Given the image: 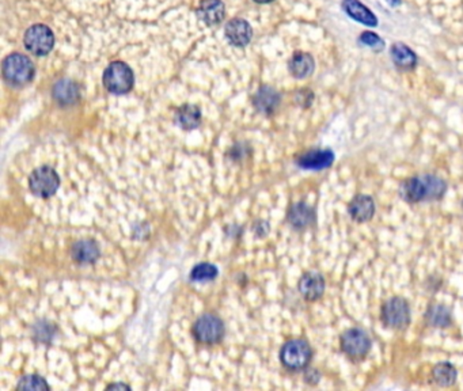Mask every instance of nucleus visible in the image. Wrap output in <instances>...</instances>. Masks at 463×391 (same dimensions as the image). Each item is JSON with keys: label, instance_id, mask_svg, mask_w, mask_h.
<instances>
[{"label": "nucleus", "instance_id": "14", "mask_svg": "<svg viewBox=\"0 0 463 391\" xmlns=\"http://www.w3.org/2000/svg\"><path fill=\"white\" fill-rule=\"evenodd\" d=\"M348 212L353 220L359 223L368 221L375 214V202L367 194H358L348 204Z\"/></svg>", "mask_w": 463, "mask_h": 391}, {"label": "nucleus", "instance_id": "8", "mask_svg": "<svg viewBox=\"0 0 463 391\" xmlns=\"http://www.w3.org/2000/svg\"><path fill=\"white\" fill-rule=\"evenodd\" d=\"M340 345L341 350L348 358L353 360H360L368 355L373 343L367 332H364L360 328H353L341 335Z\"/></svg>", "mask_w": 463, "mask_h": 391}, {"label": "nucleus", "instance_id": "31", "mask_svg": "<svg viewBox=\"0 0 463 391\" xmlns=\"http://www.w3.org/2000/svg\"><path fill=\"white\" fill-rule=\"evenodd\" d=\"M109 389H130V386H127V385H110V386H108V390Z\"/></svg>", "mask_w": 463, "mask_h": 391}, {"label": "nucleus", "instance_id": "2", "mask_svg": "<svg viewBox=\"0 0 463 391\" xmlns=\"http://www.w3.org/2000/svg\"><path fill=\"white\" fill-rule=\"evenodd\" d=\"M1 73L9 85L22 87L33 80L36 70L33 61L28 56L21 53H11L3 60Z\"/></svg>", "mask_w": 463, "mask_h": 391}, {"label": "nucleus", "instance_id": "33", "mask_svg": "<svg viewBox=\"0 0 463 391\" xmlns=\"http://www.w3.org/2000/svg\"><path fill=\"white\" fill-rule=\"evenodd\" d=\"M256 3H261V4H265V3H271V1H274V0H254Z\"/></svg>", "mask_w": 463, "mask_h": 391}, {"label": "nucleus", "instance_id": "7", "mask_svg": "<svg viewBox=\"0 0 463 391\" xmlns=\"http://www.w3.org/2000/svg\"><path fill=\"white\" fill-rule=\"evenodd\" d=\"M380 318L390 329H404L410 322V307L404 298L394 296L382 306Z\"/></svg>", "mask_w": 463, "mask_h": 391}, {"label": "nucleus", "instance_id": "24", "mask_svg": "<svg viewBox=\"0 0 463 391\" xmlns=\"http://www.w3.org/2000/svg\"><path fill=\"white\" fill-rule=\"evenodd\" d=\"M427 320L434 328H449L452 322L451 311L443 304H434L427 311Z\"/></svg>", "mask_w": 463, "mask_h": 391}, {"label": "nucleus", "instance_id": "21", "mask_svg": "<svg viewBox=\"0 0 463 391\" xmlns=\"http://www.w3.org/2000/svg\"><path fill=\"white\" fill-rule=\"evenodd\" d=\"M390 53L392 63L401 70L409 71V70H413L417 66L416 53L410 48H407L405 43H394L391 46Z\"/></svg>", "mask_w": 463, "mask_h": 391}, {"label": "nucleus", "instance_id": "1", "mask_svg": "<svg viewBox=\"0 0 463 391\" xmlns=\"http://www.w3.org/2000/svg\"><path fill=\"white\" fill-rule=\"evenodd\" d=\"M446 190L447 184L444 179L432 174H424L404 181L400 188V194L407 203L416 204L440 200Z\"/></svg>", "mask_w": 463, "mask_h": 391}, {"label": "nucleus", "instance_id": "29", "mask_svg": "<svg viewBox=\"0 0 463 391\" xmlns=\"http://www.w3.org/2000/svg\"><path fill=\"white\" fill-rule=\"evenodd\" d=\"M254 232H256L257 236L264 238L269 232V224L266 221H262V220L257 221L256 226H254Z\"/></svg>", "mask_w": 463, "mask_h": 391}, {"label": "nucleus", "instance_id": "5", "mask_svg": "<svg viewBox=\"0 0 463 391\" xmlns=\"http://www.w3.org/2000/svg\"><path fill=\"white\" fill-rule=\"evenodd\" d=\"M192 333L200 344L215 345L223 340L226 328L223 320L217 316L204 314L193 323Z\"/></svg>", "mask_w": 463, "mask_h": 391}, {"label": "nucleus", "instance_id": "11", "mask_svg": "<svg viewBox=\"0 0 463 391\" xmlns=\"http://www.w3.org/2000/svg\"><path fill=\"white\" fill-rule=\"evenodd\" d=\"M317 212L316 209L304 202L292 204L287 212V220L293 229L304 230L316 223Z\"/></svg>", "mask_w": 463, "mask_h": 391}, {"label": "nucleus", "instance_id": "34", "mask_svg": "<svg viewBox=\"0 0 463 391\" xmlns=\"http://www.w3.org/2000/svg\"><path fill=\"white\" fill-rule=\"evenodd\" d=\"M462 207H463V203H462Z\"/></svg>", "mask_w": 463, "mask_h": 391}, {"label": "nucleus", "instance_id": "30", "mask_svg": "<svg viewBox=\"0 0 463 391\" xmlns=\"http://www.w3.org/2000/svg\"><path fill=\"white\" fill-rule=\"evenodd\" d=\"M310 379H313V383H317L319 380V374L316 370H310L306 375V382H310Z\"/></svg>", "mask_w": 463, "mask_h": 391}, {"label": "nucleus", "instance_id": "6", "mask_svg": "<svg viewBox=\"0 0 463 391\" xmlns=\"http://www.w3.org/2000/svg\"><path fill=\"white\" fill-rule=\"evenodd\" d=\"M58 187H60V177L58 172L51 166L37 167L30 174V192L40 199L52 197L58 192Z\"/></svg>", "mask_w": 463, "mask_h": 391}, {"label": "nucleus", "instance_id": "32", "mask_svg": "<svg viewBox=\"0 0 463 391\" xmlns=\"http://www.w3.org/2000/svg\"><path fill=\"white\" fill-rule=\"evenodd\" d=\"M386 1L390 4L391 7H397L401 4V0H386Z\"/></svg>", "mask_w": 463, "mask_h": 391}, {"label": "nucleus", "instance_id": "12", "mask_svg": "<svg viewBox=\"0 0 463 391\" xmlns=\"http://www.w3.org/2000/svg\"><path fill=\"white\" fill-rule=\"evenodd\" d=\"M298 288L306 301L316 302L319 298H322L326 288V283L323 276L318 272H307L301 277Z\"/></svg>", "mask_w": 463, "mask_h": 391}, {"label": "nucleus", "instance_id": "17", "mask_svg": "<svg viewBox=\"0 0 463 391\" xmlns=\"http://www.w3.org/2000/svg\"><path fill=\"white\" fill-rule=\"evenodd\" d=\"M52 97L60 106H73L80 98L79 86L71 79H61L53 86Z\"/></svg>", "mask_w": 463, "mask_h": 391}, {"label": "nucleus", "instance_id": "9", "mask_svg": "<svg viewBox=\"0 0 463 391\" xmlns=\"http://www.w3.org/2000/svg\"><path fill=\"white\" fill-rule=\"evenodd\" d=\"M24 43L30 53L46 56L55 46V36L46 25H34L26 30Z\"/></svg>", "mask_w": 463, "mask_h": 391}, {"label": "nucleus", "instance_id": "10", "mask_svg": "<svg viewBox=\"0 0 463 391\" xmlns=\"http://www.w3.org/2000/svg\"><path fill=\"white\" fill-rule=\"evenodd\" d=\"M334 154L332 150L325 148H314L303 152L298 160L296 165L303 170H323L333 165Z\"/></svg>", "mask_w": 463, "mask_h": 391}, {"label": "nucleus", "instance_id": "19", "mask_svg": "<svg viewBox=\"0 0 463 391\" xmlns=\"http://www.w3.org/2000/svg\"><path fill=\"white\" fill-rule=\"evenodd\" d=\"M253 105L262 115H272L280 105V94L274 87L262 86L254 94Z\"/></svg>", "mask_w": 463, "mask_h": 391}, {"label": "nucleus", "instance_id": "3", "mask_svg": "<svg viewBox=\"0 0 463 391\" xmlns=\"http://www.w3.org/2000/svg\"><path fill=\"white\" fill-rule=\"evenodd\" d=\"M313 358V349L303 338L287 341L280 350V362L291 371L304 370Z\"/></svg>", "mask_w": 463, "mask_h": 391}, {"label": "nucleus", "instance_id": "18", "mask_svg": "<svg viewBox=\"0 0 463 391\" xmlns=\"http://www.w3.org/2000/svg\"><path fill=\"white\" fill-rule=\"evenodd\" d=\"M343 9H344L345 14L349 18H352L353 21L363 24L365 26H370V28L378 26V18L375 14L368 7L362 4L359 0H344Z\"/></svg>", "mask_w": 463, "mask_h": 391}, {"label": "nucleus", "instance_id": "4", "mask_svg": "<svg viewBox=\"0 0 463 391\" xmlns=\"http://www.w3.org/2000/svg\"><path fill=\"white\" fill-rule=\"evenodd\" d=\"M135 83L133 71L124 61H113L103 73V86L112 94L123 95L130 93Z\"/></svg>", "mask_w": 463, "mask_h": 391}, {"label": "nucleus", "instance_id": "28", "mask_svg": "<svg viewBox=\"0 0 463 391\" xmlns=\"http://www.w3.org/2000/svg\"><path fill=\"white\" fill-rule=\"evenodd\" d=\"M359 41L364 43L365 46H370L371 49H374L377 52H380L385 48V41L378 34L373 33V31H364L362 36H360Z\"/></svg>", "mask_w": 463, "mask_h": 391}, {"label": "nucleus", "instance_id": "20", "mask_svg": "<svg viewBox=\"0 0 463 391\" xmlns=\"http://www.w3.org/2000/svg\"><path fill=\"white\" fill-rule=\"evenodd\" d=\"M202 110L199 106L187 103L177 109L174 121L175 124L185 130H196L202 124Z\"/></svg>", "mask_w": 463, "mask_h": 391}, {"label": "nucleus", "instance_id": "26", "mask_svg": "<svg viewBox=\"0 0 463 391\" xmlns=\"http://www.w3.org/2000/svg\"><path fill=\"white\" fill-rule=\"evenodd\" d=\"M58 333V326L49 320H38L33 326V337L34 340L48 344L51 343Z\"/></svg>", "mask_w": 463, "mask_h": 391}, {"label": "nucleus", "instance_id": "25", "mask_svg": "<svg viewBox=\"0 0 463 391\" xmlns=\"http://www.w3.org/2000/svg\"><path fill=\"white\" fill-rule=\"evenodd\" d=\"M219 275V269L214 264L209 262H202L196 265L190 272V280L194 283H208L217 278Z\"/></svg>", "mask_w": 463, "mask_h": 391}, {"label": "nucleus", "instance_id": "13", "mask_svg": "<svg viewBox=\"0 0 463 391\" xmlns=\"http://www.w3.org/2000/svg\"><path fill=\"white\" fill-rule=\"evenodd\" d=\"M197 16L208 26H217L226 16V7L222 0H202L197 9Z\"/></svg>", "mask_w": 463, "mask_h": 391}, {"label": "nucleus", "instance_id": "27", "mask_svg": "<svg viewBox=\"0 0 463 391\" xmlns=\"http://www.w3.org/2000/svg\"><path fill=\"white\" fill-rule=\"evenodd\" d=\"M16 390H34V391H48L51 390V386L45 380V377L40 375H25L18 380Z\"/></svg>", "mask_w": 463, "mask_h": 391}, {"label": "nucleus", "instance_id": "16", "mask_svg": "<svg viewBox=\"0 0 463 391\" xmlns=\"http://www.w3.org/2000/svg\"><path fill=\"white\" fill-rule=\"evenodd\" d=\"M226 37L234 46H246L253 37V30L245 19L234 18L226 25Z\"/></svg>", "mask_w": 463, "mask_h": 391}, {"label": "nucleus", "instance_id": "15", "mask_svg": "<svg viewBox=\"0 0 463 391\" xmlns=\"http://www.w3.org/2000/svg\"><path fill=\"white\" fill-rule=\"evenodd\" d=\"M100 246L94 239H80L71 247V257L79 265H90L100 259Z\"/></svg>", "mask_w": 463, "mask_h": 391}, {"label": "nucleus", "instance_id": "22", "mask_svg": "<svg viewBox=\"0 0 463 391\" xmlns=\"http://www.w3.org/2000/svg\"><path fill=\"white\" fill-rule=\"evenodd\" d=\"M314 67H316V63H314L313 56L308 53H303V52L295 53L291 58L290 64H288L291 75L296 79H303V78L310 76L311 73H314Z\"/></svg>", "mask_w": 463, "mask_h": 391}, {"label": "nucleus", "instance_id": "23", "mask_svg": "<svg viewBox=\"0 0 463 391\" xmlns=\"http://www.w3.org/2000/svg\"><path fill=\"white\" fill-rule=\"evenodd\" d=\"M432 377L436 385L442 387H449L455 385L458 372L451 363L442 362L435 365L432 370Z\"/></svg>", "mask_w": 463, "mask_h": 391}]
</instances>
